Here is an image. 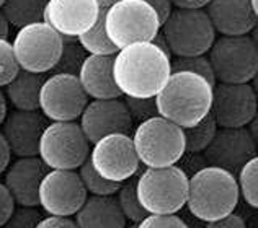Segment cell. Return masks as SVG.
<instances>
[{
  "label": "cell",
  "instance_id": "cell-25",
  "mask_svg": "<svg viewBox=\"0 0 258 228\" xmlns=\"http://www.w3.org/2000/svg\"><path fill=\"white\" fill-rule=\"evenodd\" d=\"M103 12L105 9H101V13L97 22H95V25L88 31H85L84 35H80L77 38V43L82 46V49L90 56H114L119 51L116 46L110 41V38L106 36Z\"/></svg>",
  "mask_w": 258,
  "mask_h": 228
},
{
  "label": "cell",
  "instance_id": "cell-4",
  "mask_svg": "<svg viewBox=\"0 0 258 228\" xmlns=\"http://www.w3.org/2000/svg\"><path fill=\"white\" fill-rule=\"evenodd\" d=\"M131 139L139 163L146 168L172 166L186 155L183 129L162 116L139 123Z\"/></svg>",
  "mask_w": 258,
  "mask_h": 228
},
{
  "label": "cell",
  "instance_id": "cell-32",
  "mask_svg": "<svg viewBox=\"0 0 258 228\" xmlns=\"http://www.w3.org/2000/svg\"><path fill=\"white\" fill-rule=\"evenodd\" d=\"M18 72L20 67L15 52H13L12 43L9 39L0 38V88H4Z\"/></svg>",
  "mask_w": 258,
  "mask_h": 228
},
{
  "label": "cell",
  "instance_id": "cell-43",
  "mask_svg": "<svg viewBox=\"0 0 258 228\" xmlns=\"http://www.w3.org/2000/svg\"><path fill=\"white\" fill-rule=\"evenodd\" d=\"M7 114H9V101H7L4 90L0 88V126H2V123L5 121Z\"/></svg>",
  "mask_w": 258,
  "mask_h": 228
},
{
  "label": "cell",
  "instance_id": "cell-9",
  "mask_svg": "<svg viewBox=\"0 0 258 228\" xmlns=\"http://www.w3.org/2000/svg\"><path fill=\"white\" fill-rule=\"evenodd\" d=\"M90 153V142L76 121L51 123L39 139L38 157L49 170H79Z\"/></svg>",
  "mask_w": 258,
  "mask_h": 228
},
{
  "label": "cell",
  "instance_id": "cell-29",
  "mask_svg": "<svg viewBox=\"0 0 258 228\" xmlns=\"http://www.w3.org/2000/svg\"><path fill=\"white\" fill-rule=\"evenodd\" d=\"M79 176L82 179V184L85 187L87 194L90 196H114L118 192L119 186L118 183H111L100 176V174L92 168V165L88 160L82 163V166L79 168Z\"/></svg>",
  "mask_w": 258,
  "mask_h": 228
},
{
  "label": "cell",
  "instance_id": "cell-37",
  "mask_svg": "<svg viewBox=\"0 0 258 228\" xmlns=\"http://www.w3.org/2000/svg\"><path fill=\"white\" fill-rule=\"evenodd\" d=\"M205 228H247L245 220L237 213H229V215L213 220V222H208Z\"/></svg>",
  "mask_w": 258,
  "mask_h": 228
},
{
  "label": "cell",
  "instance_id": "cell-40",
  "mask_svg": "<svg viewBox=\"0 0 258 228\" xmlns=\"http://www.w3.org/2000/svg\"><path fill=\"white\" fill-rule=\"evenodd\" d=\"M10 158H12L10 147H9V144H7V140L4 137L2 131H0V174H4L5 170L9 168Z\"/></svg>",
  "mask_w": 258,
  "mask_h": 228
},
{
  "label": "cell",
  "instance_id": "cell-36",
  "mask_svg": "<svg viewBox=\"0 0 258 228\" xmlns=\"http://www.w3.org/2000/svg\"><path fill=\"white\" fill-rule=\"evenodd\" d=\"M15 200H13L10 191L7 189L4 183H0V228H2L7 220L10 218L13 209H15Z\"/></svg>",
  "mask_w": 258,
  "mask_h": 228
},
{
  "label": "cell",
  "instance_id": "cell-15",
  "mask_svg": "<svg viewBox=\"0 0 258 228\" xmlns=\"http://www.w3.org/2000/svg\"><path fill=\"white\" fill-rule=\"evenodd\" d=\"M255 139L250 136L247 127H217L203 155L208 165L237 174L243 163L255 157Z\"/></svg>",
  "mask_w": 258,
  "mask_h": 228
},
{
  "label": "cell",
  "instance_id": "cell-1",
  "mask_svg": "<svg viewBox=\"0 0 258 228\" xmlns=\"http://www.w3.org/2000/svg\"><path fill=\"white\" fill-rule=\"evenodd\" d=\"M170 73V59L152 41L127 44L113 59V78L121 96L154 98Z\"/></svg>",
  "mask_w": 258,
  "mask_h": 228
},
{
  "label": "cell",
  "instance_id": "cell-2",
  "mask_svg": "<svg viewBox=\"0 0 258 228\" xmlns=\"http://www.w3.org/2000/svg\"><path fill=\"white\" fill-rule=\"evenodd\" d=\"M159 116L181 129L198 124L211 111L213 85L189 72H172L154 96Z\"/></svg>",
  "mask_w": 258,
  "mask_h": 228
},
{
  "label": "cell",
  "instance_id": "cell-26",
  "mask_svg": "<svg viewBox=\"0 0 258 228\" xmlns=\"http://www.w3.org/2000/svg\"><path fill=\"white\" fill-rule=\"evenodd\" d=\"M216 131L217 124L211 112L205 119H201L198 124L183 129V134H185V153L198 155V153L205 152L209 142L213 140Z\"/></svg>",
  "mask_w": 258,
  "mask_h": 228
},
{
  "label": "cell",
  "instance_id": "cell-31",
  "mask_svg": "<svg viewBox=\"0 0 258 228\" xmlns=\"http://www.w3.org/2000/svg\"><path fill=\"white\" fill-rule=\"evenodd\" d=\"M88 54L82 49V46L77 43V39H71V41H64L62 52L57 60L56 67H54V73H71V75H77L82 62Z\"/></svg>",
  "mask_w": 258,
  "mask_h": 228
},
{
  "label": "cell",
  "instance_id": "cell-46",
  "mask_svg": "<svg viewBox=\"0 0 258 228\" xmlns=\"http://www.w3.org/2000/svg\"><path fill=\"white\" fill-rule=\"evenodd\" d=\"M126 228H136V223H131L129 226H126Z\"/></svg>",
  "mask_w": 258,
  "mask_h": 228
},
{
  "label": "cell",
  "instance_id": "cell-11",
  "mask_svg": "<svg viewBox=\"0 0 258 228\" xmlns=\"http://www.w3.org/2000/svg\"><path fill=\"white\" fill-rule=\"evenodd\" d=\"M87 160L101 178L118 184L134 178L141 168L131 136L121 132L108 134L92 144Z\"/></svg>",
  "mask_w": 258,
  "mask_h": 228
},
{
  "label": "cell",
  "instance_id": "cell-42",
  "mask_svg": "<svg viewBox=\"0 0 258 228\" xmlns=\"http://www.w3.org/2000/svg\"><path fill=\"white\" fill-rule=\"evenodd\" d=\"M152 43H154L155 46H157V48H159L162 52H164V54H165L168 59L172 60V52H170V49H168V44L165 43V39H164V36L160 35V33H159V35L152 39Z\"/></svg>",
  "mask_w": 258,
  "mask_h": 228
},
{
  "label": "cell",
  "instance_id": "cell-34",
  "mask_svg": "<svg viewBox=\"0 0 258 228\" xmlns=\"http://www.w3.org/2000/svg\"><path fill=\"white\" fill-rule=\"evenodd\" d=\"M124 103L127 106V111L131 114L133 121H146L149 118L159 116L157 104H155L154 98H131L124 96Z\"/></svg>",
  "mask_w": 258,
  "mask_h": 228
},
{
  "label": "cell",
  "instance_id": "cell-12",
  "mask_svg": "<svg viewBox=\"0 0 258 228\" xmlns=\"http://www.w3.org/2000/svg\"><path fill=\"white\" fill-rule=\"evenodd\" d=\"M88 101L77 75L71 73H52L44 78L39 91V111L51 123L77 121Z\"/></svg>",
  "mask_w": 258,
  "mask_h": 228
},
{
  "label": "cell",
  "instance_id": "cell-18",
  "mask_svg": "<svg viewBox=\"0 0 258 228\" xmlns=\"http://www.w3.org/2000/svg\"><path fill=\"white\" fill-rule=\"evenodd\" d=\"M47 126L44 114L36 111H20L15 109L7 114L2 123V134L10 147L12 155L38 157L39 139Z\"/></svg>",
  "mask_w": 258,
  "mask_h": 228
},
{
  "label": "cell",
  "instance_id": "cell-21",
  "mask_svg": "<svg viewBox=\"0 0 258 228\" xmlns=\"http://www.w3.org/2000/svg\"><path fill=\"white\" fill-rule=\"evenodd\" d=\"M113 59L114 56H90L88 54L82 62L77 73V78L82 85L88 98L110 99L121 98L113 78Z\"/></svg>",
  "mask_w": 258,
  "mask_h": 228
},
{
  "label": "cell",
  "instance_id": "cell-44",
  "mask_svg": "<svg viewBox=\"0 0 258 228\" xmlns=\"http://www.w3.org/2000/svg\"><path fill=\"white\" fill-rule=\"evenodd\" d=\"M9 35H10V25L7 22V18L4 17V13L0 12V38L9 39Z\"/></svg>",
  "mask_w": 258,
  "mask_h": 228
},
{
  "label": "cell",
  "instance_id": "cell-6",
  "mask_svg": "<svg viewBox=\"0 0 258 228\" xmlns=\"http://www.w3.org/2000/svg\"><path fill=\"white\" fill-rule=\"evenodd\" d=\"M172 57L205 56L217 38L203 9H173L160 26Z\"/></svg>",
  "mask_w": 258,
  "mask_h": 228
},
{
  "label": "cell",
  "instance_id": "cell-39",
  "mask_svg": "<svg viewBox=\"0 0 258 228\" xmlns=\"http://www.w3.org/2000/svg\"><path fill=\"white\" fill-rule=\"evenodd\" d=\"M144 2H147L155 12H157L160 25L165 22V18L170 15V12L173 10V5L170 0H144Z\"/></svg>",
  "mask_w": 258,
  "mask_h": 228
},
{
  "label": "cell",
  "instance_id": "cell-10",
  "mask_svg": "<svg viewBox=\"0 0 258 228\" xmlns=\"http://www.w3.org/2000/svg\"><path fill=\"white\" fill-rule=\"evenodd\" d=\"M64 39L46 22L30 23L18 28L12 41L18 67L33 73L54 70L62 52Z\"/></svg>",
  "mask_w": 258,
  "mask_h": 228
},
{
  "label": "cell",
  "instance_id": "cell-16",
  "mask_svg": "<svg viewBox=\"0 0 258 228\" xmlns=\"http://www.w3.org/2000/svg\"><path fill=\"white\" fill-rule=\"evenodd\" d=\"M100 13L97 0H47L43 22L56 30L64 41H71L90 30Z\"/></svg>",
  "mask_w": 258,
  "mask_h": 228
},
{
  "label": "cell",
  "instance_id": "cell-41",
  "mask_svg": "<svg viewBox=\"0 0 258 228\" xmlns=\"http://www.w3.org/2000/svg\"><path fill=\"white\" fill-rule=\"evenodd\" d=\"M175 9H205L209 0H170Z\"/></svg>",
  "mask_w": 258,
  "mask_h": 228
},
{
  "label": "cell",
  "instance_id": "cell-28",
  "mask_svg": "<svg viewBox=\"0 0 258 228\" xmlns=\"http://www.w3.org/2000/svg\"><path fill=\"white\" fill-rule=\"evenodd\" d=\"M114 197L118 200V205L126 220H129L131 223L138 225L142 218L147 215V212L142 209L138 196H136V179H127L123 184L119 186L118 192L114 194Z\"/></svg>",
  "mask_w": 258,
  "mask_h": 228
},
{
  "label": "cell",
  "instance_id": "cell-45",
  "mask_svg": "<svg viewBox=\"0 0 258 228\" xmlns=\"http://www.w3.org/2000/svg\"><path fill=\"white\" fill-rule=\"evenodd\" d=\"M97 2H98V5L101 7V9H108V7L116 2V0H97Z\"/></svg>",
  "mask_w": 258,
  "mask_h": 228
},
{
  "label": "cell",
  "instance_id": "cell-3",
  "mask_svg": "<svg viewBox=\"0 0 258 228\" xmlns=\"http://www.w3.org/2000/svg\"><path fill=\"white\" fill-rule=\"evenodd\" d=\"M235 174L217 166H201L188 178L186 205L200 222H213L232 213L239 205Z\"/></svg>",
  "mask_w": 258,
  "mask_h": 228
},
{
  "label": "cell",
  "instance_id": "cell-47",
  "mask_svg": "<svg viewBox=\"0 0 258 228\" xmlns=\"http://www.w3.org/2000/svg\"><path fill=\"white\" fill-rule=\"evenodd\" d=\"M4 2H5V0H0V7H2V5H4Z\"/></svg>",
  "mask_w": 258,
  "mask_h": 228
},
{
  "label": "cell",
  "instance_id": "cell-30",
  "mask_svg": "<svg viewBox=\"0 0 258 228\" xmlns=\"http://www.w3.org/2000/svg\"><path fill=\"white\" fill-rule=\"evenodd\" d=\"M172 72H189L208 80L213 86L216 85V77L213 72L211 62L208 56H189V57H172L170 60Z\"/></svg>",
  "mask_w": 258,
  "mask_h": 228
},
{
  "label": "cell",
  "instance_id": "cell-35",
  "mask_svg": "<svg viewBox=\"0 0 258 228\" xmlns=\"http://www.w3.org/2000/svg\"><path fill=\"white\" fill-rule=\"evenodd\" d=\"M136 228H189L183 218L176 213L160 215V213H147V215L136 225Z\"/></svg>",
  "mask_w": 258,
  "mask_h": 228
},
{
  "label": "cell",
  "instance_id": "cell-38",
  "mask_svg": "<svg viewBox=\"0 0 258 228\" xmlns=\"http://www.w3.org/2000/svg\"><path fill=\"white\" fill-rule=\"evenodd\" d=\"M36 228H79L77 223L71 217H57V215H47L39 220Z\"/></svg>",
  "mask_w": 258,
  "mask_h": 228
},
{
  "label": "cell",
  "instance_id": "cell-24",
  "mask_svg": "<svg viewBox=\"0 0 258 228\" xmlns=\"http://www.w3.org/2000/svg\"><path fill=\"white\" fill-rule=\"evenodd\" d=\"M47 0H5L0 7L10 26L22 28L30 23L43 22Z\"/></svg>",
  "mask_w": 258,
  "mask_h": 228
},
{
  "label": "cell",
  "instance_id": "cell-33",
  "mask_svg": "<svg viewBox=\"0 0 258 228\" xmlns=\"http://www.w3.org/2000/svg\"><path fill=\"white\" fill-rule=\"evenodd\" d=\"M41 218L43 213L38 207L15 205L10 218L2 228H36Z\"/></svg>",
  "mask_w": 258,
  "mask_h": 228
},
{
  "label": "cell",
  "instance_id": "cell-20",
  "mask_svg": "<svg viewBox=\"0 0 258 228\" xmlns=\"http://www.w3.org/2000/svg\"><path fill=\"white\" fill-rule=\"evenodd\" d=\"M216 33L221 36L248 35L256 26V13L250 0H209L205 7Z\"/></svg>",
  "mask_w": 258,
  "mask_h": 228
},
{
  "label": "cell",
  "instance_id": "cell-13",
  "mask_svg": "<svg viewBox=\"0 0 258 228\" xmlns=\"http://www.w3.org/2000/svg\"><path fill=\"white\" fill-rule=\"evenodd\" d=\"M87 197L77 170H47L39 184L38 205L47 215L72 217Z\"/></svg>",
  "mask_w": 258,
  "mask_h": 228
},
{
  "label": "cell",
  "instance_id": "cell-22",
  "mask_svg": "<svg viewBox=\"0 0 258 228\" xmlns=\"http://www.w3.org/2000/svg\"><path fill=\"white\" fill-rule=\"evenodd\" d=\"M79 228H126V218L114 196H90L76 213Z\"/></svg>",
  "mask_w": 258,
  "mask_h": 228
},
{
  "label": "cell",
  "instance_id": "cell-27",
  "mask_svg": "<svg viewBox=\"0 0 258 228\" xmlns=\"http://www.w3.org/2000/svg\"><path fill=\"white\" fill-rule=\"evenodd\" d=\"M239 194L245 204L256 209L258 207V158H250L235 174Z\"/></svg>",
  "mask_w": 258,
  "mask_h": 228
},
{
  "label": "cell",
  "instance_id": "cell-23",
  "mask_svg": "<svg viewBox=\"0 0 258 228\" xmlns=\"http://www.w3.org/2000/svg\"><path fill=\"white\" fill-rule=\"evenodd\" d=\"M44 78V73H33L20 69L17 75L4 86L7 101H10L13 108L20 111L39 109V91Z\"/></svg>",
  "mask_w": 258,
  "mask_h": 228
},
{
  "label": "cell",
  "instance_id": "cell-5",
  "mask_svg": "<svg viewBox=\"0 0 258 228\" xmlns=\"http://www.w3.org/2000/svg\"><path fill=\"white\" fill-rule=\"evenodd\" d=\"M188 174L180 166L146 168L136 179V196L147 213L170 215L186 205Z\"/></svg>",
  "mask_w": 258,
  "mask_h": 228
},
{
  "label": "cell",
  "instance_id": "cell-8",
  "mask_svg": "<svg viewBox=\"0 0 258 228\" xmlns=\"http://www.w3.org/2000/svg\"><path fill=\"white\" fill-rule=\"evenodd\" d=\"M209 52L216 82L248 83L258 72L256 39L250 35L219 36L214 39Z\"/></svg>",
  "mask_w": 258,
  "mask_h": 228
},
{
  "label": "cell",
  "instance_id": "cell-19",
  "mask_svg": "<svg viewBox=\"0 0 258 228\" xmlns=\"http://www.w3.org/2000/svg\"><path fill=\"white\" fill-rule=\"evenodd\" d=\"M49 170L39 157H22L17 158L5 170L4 184L10 191L17 205L39 207L38 192L41 179Z\"/></svg>",
  "mask_w": 258,
  "mask_h": 228
},
{
  "label": "cell",
  "instance_id": "cell-17",
  "mask_svg": "<svg viewBox=\"0 0 258 228\" xmlns=\"http://www.w3.org/2000/svg\"><path fill=\"white\" fill-rule=\"evenodd\" d=\"M133 124L134 121L121 98L92 99L80 114V127L90 145L108 134H129Z\"/></svg>",
  "mask_w": 258,
  "mask_h": 228
},
{
  "label": "cell",
  "instance_id": "cell-7",
  "mask_svg": "<svg viewBox=\"0 0 258 228\" xmlns=\"http://www.w3.org/2000/svg\"><path fill=\"white\" fill-rule=\"evenodd\" d=\"M105 31L118 49L127 44L152 41L160 33L157 12L144 0H116L103 12Z\"/></svg>",
  "mask_w": 258,
  "mask_h": 228
},
{
  "label": "cell",
  "instance_id": "cell-14",
  "mask_svg": "<svg viewBox=\"0 0 258 228\" xmlns=\"http://www.w3.org/2000/svg\"><path fill=\"white\" fill-rule=\"evenodd\" d=\"M217 127H247L256 116V93L248 83H221L213 86L211 111Z\"/></svg>",
  "mask_w": 258,
  "mask_h": 228
}]
</instances>
